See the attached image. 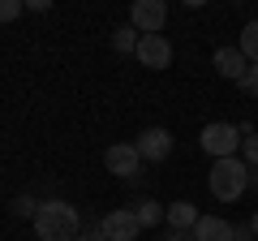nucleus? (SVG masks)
Segmentation results:
<instances>
[{"instance_id": "obj_18", "label": "nucleus", "mask_w": 258, "mask_h": 241, "mask_svg": "<svg viewBox=\"0 0 258 241\" xmlns=\"http://www.w3.org/2000/svg\"><path fill=\"white\" fill-rule=\"evenodd\" d=\"M241 91L258 99V65H249V74H245V82H241Z\"/></svg>"}, {"instance_id": "obj_13", "label": "nucleus", "mask_w": 258, "mask_h": 241, "mask_svg": "<svg viewBox=\"0 0 258 241\" xmlns=\"http://www.w3.org/2000/svg\"><path fill=\"white\" fill-rule=\"evenodd\" d=\"M138 43H142V35H138L134 26H116V30H112V52L134 56V52H138Z\"/></svg>"}, {"instance_id": "obj_3", "label": "nucleus", "mask_w": 258, "mask_h": 241, "mask_svg": "<svg viewBox=\"0 0 258 241\" xmlns=\"http://www.w3.org/2000/svg\"><path fill=\"white\" fill-rule=\"evenodd\" d=\"M198 142H203V151H207L211 159H232V155H241V125L211 120V125H203Z\"/></svg>"}, {"instance_id": "obj_22", "label": "nucleus", "mask_w": 258, "mask_h": 241, "mask_svg": "<svg viewBox=\"0 0 258 241\" xmlns=\"http://www.w3.org/2000/svg\"><path fill=\"white\" fill-rule=\"evenodd\" d=\"M249 232H254V237H258V211L249 215Z\"/></svg>"}, {"instance_id": "obj_14", "label": "nucleus", "mask_w": 258, "mask_h": 241, "mask_svg": "<svg viewBox=\"0 0 258 241\" xmlns=\"http://www.w3.org/2000/svg\"><path fill=\"white\" fill-rule=\"evenodd\" d=\"M237 52L245 56L249 65H258V18H254V22H245V30H241V43H237Z\"/></svg>"}, {"instance_id": "obj_7", "label": "nucleus", "mask_w": 258, "mask_h": 241, "mask_svg": "<svg viewBox=\"0 0 258 241\" xmlns=\"http://www.w3.org/2000/svg\"><path fill=\"white\" fill-rule=\"evenodd\" d=\"M134 147H138V155L147 159V164H164V159L172 155V134H168L164 125H151V130L138 134V142H134Z\"/></svg>"}, {"instance_id": "obj_19", "label": "nucleus", "mask_w": 258, "mask_h": 241, "mask_svg": "<svg viewBox=\"0 0 258 241\" xmlns=\"http://www.w3.org/2000/svg\"><path fill=\"white\" fill-rule=\"evenodd\" d=\"M26 9H30V13H47L52 5H47V0H26Z\"/></svg>"}, {"instance_id": "obj_1", "label": "nucleus", "mask_w": 258, "mask_h": 241, "mask_svg": "<svg viewBox=\"0 0 258 241\" xmlns=\"http://www.w3.org/2000/svg\"><path fill=\"white\" fill-rule=\"evenodd\" d=\"M35 232L39 241H78L82 237V215L64 198H43L35 211Z\"/></svg>"}, {"instance_id": "obj_21", "label": "nucleus", "mask_w": 258, "mask_h": 241, "mask_svg": "<svg viewBox=\"0 0 258 241\" xmlns=\"http://www.w3.org/2000/svg\"><path fill=\"white\" fill-rule=\"evenodd\" d=\"M164 241H194V232H168Z\"/></svg>"}, {"instance_id": "obj_9", "label": "nucleus", "mask_w": 258, "mask_h": 241, "mask_svg": "<svg viewBox=\"0 0 258 241\" xmlns=\"http://www.w3.org/2000/svg\"><path fill=\"white\" fill-rule=\"evenodd\" d=\"M211 65H215V74L220 78H228V82H245V74H249V61L237 52V47H215V56H211Z\"/></svg>"}, {"instance_id": "obj_6", "label": "nucleus", "mask_w": 258, "mask_h": 241, "mask_svg": "<svg viewBox=\"0 0 258 241\" xmlns=\"http://www.w3.org/2000/svg\"><path fill=\"white\" fill-rule=\"evenodd\" d=\"M103 168H108V172H116V176H125V181H134V176H138V168H142V155H138V147H134V142H112V147L103 151Z\"/></svg>"}, {"instance_id": "obj_5", "label": "nucleus", "mask_w": 258, "mask_h": 241, "mask_svg": "<svg viewBox=\"0 0 258 241\" xmlns=\"http://www.w3.org/2000/svg\"><path fill=\"white\" fill-rule=\"evenodd\" d=\"M168 22V5L164 0H138L134 9H129V26L138 30V35H159Z\"/></svg>"}, {"instance_id": "obj_16", "label": "nucleus", "mask_w": 258, "mask_h": 241, "mask_svg": "<svg viewBox=\"0 0 258 241\" xmlns=\"http://www.w3.org/2000/svg\"><path fill=\"white\" fill-rule=\"evenodd\" d=\"M39 203H43V198H35V194H18V198H13V203H9V211L18 215V220H35Z\"/></svg>"}, {"instance_id": "obj_10", "label": "nucleus", "mask_w": 258, "mask_h": 241, "mask_svg": "<svg viewBox=\"0 0 258 241\" xmlns=\"http://www.w3.org/2000/svg\"><path fill=\"white\" fill-rule=\"evenodd\" d=\"M194 241H237V228H232L224 215H198Z\"/></svg>"}, {"instance_id": "obj_20", "label": "nucleus", "mask_w": 258, "mask_h": 241, "mask_svg": "<svg viewBox=\"0 0 258 241\" xmlns=\"http://www.w3.org/2000/svg\"><path fill=\"white\" fill-rule=\"evenodd\" d=\"M78 241H108V237H103L99 228H86V232H82V237H78Z\"/></svg>"}, {"instance_id": "obj_8", "label": "nucleus", "mask_w": 258, "mask_h": 241, "mask_svg": "<svg viewBox=\"0 0 258 241\" xmlns=\"http://www.w3.org/2000/svg\"><path fill=\"white\" fill-rule=\"evenodd\" d=\"M134 56H138L147 69H168L172 65V43H168L164 35H142V43H138Z\"/></svg>"}, {"instance_id": "obj_4", "label": "nucleus", "mask_w": 258, "mask_h": 241, "mask_svg": "<svg viewBox=\"0 0 258 241\" xmlns=\"http://www.w3.org/2000/svg\"><path fill=\"white\" fill-rule=\"evenodd\" d=\"M99 232L108 241H138L142 224H138V215H134V207H112V211L99 220Z\"/></svg>"}, {"instance_id": "obj_17", "label": "nucleus", "mask_w": 258, "mask_h": 241, "mask_svg": "<svg viewBox=\"0 0 258 241\" xmlns=\"http://www.w3.org/2000/svg\"><path fill=\"white\" fill-rule=\"evenodd\" d=\"M22 13H26V5H22V0H0V22H18Z\"/></svg>"}, {"instance_id": "obj_11", "label": "nucleus", "mask_w": 258, "mask_h": 241, "mask_svg": "<svg viewBox=\"0 0 258 241\" xmlns=\"http://www.w3.org/2000/svg\"><path fill=\"white\" fill-rule=\"evenodd\" d=\"M198 215H203V211H198L194 203H185V198H181V203H168L164 220H168V228H172V232H194V224H198Z\"/></svg>"}, {"instance_id": "obj_15", "label": "nucleus", "mask_w": 258, "mask_h": 241, "mask_svg": "<svg viewBox=\"0 0 258 241\" xmlns=\"http://www.w3.org/2000/svg\"><path fill=\"white\" fill-rule=\"evenodd\" d=\"M241 159L249 168H258V130L254 125H241Z\"/></svg>"}, {"instance_id": "obj_12", "label": "nucleus", "mask_w": 258, "mask_h": 241, "mask_svg": "<svg viewBox=\"0 0 258 241\" xmlns=\"http://www.w3.org/2000/svg\"><path fill=\"white\" fill-rule=\"evenodd\" d=\"M164 211H168V207L155 203V198H138V203H134V215H138L142 228H155V224H164Z\"/></svg>"}, {"instance_id": "obj_2", "label": "nucleus", "mask_w": 258, "mask_h": 241, "mask_svg": "<svg viewBox=\"0 0 258 241\" xmlns=\"http://www.w3.org/2000/svg\"><path fill=\"white\" fill-rule=\"evenodd\" d=\"M207 190L215 194V203H237V198L249 190V164H245L241 155L215 159V164H211V176H207Z\"/></svg>"}]
</instances>
